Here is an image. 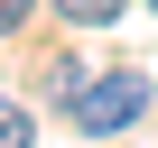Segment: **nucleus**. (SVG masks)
I'll return each mask as SVG.
<instances>
[{
  "label": "nucleus",
  "mask_w": 158,
  "mask_h": 148,
  "mask_svg": "<svg viewBox=\"0 0 158 148\" xmlns=\"http://www.w3.org/2000/svg\"><path fill=\"white\" fill-rule=\"evenodd\" d=\"M56 10H65L74 28H112V19H121V0H56Z\"/></svg>",
  "instance_id": "3"
},
{
  "label": "nucleus",
  "mask_w": 158,
  "mask_h": 148,
  "mask_svg": "<svg viewBox=\"0 0 158 148\" xmlns=\"http://www.w3.org/2000/svg\"><path fill=\"white\" fill-rule=\"evenodd\" d=\"M149 10H158V0H149Z\"/></svg>",
  "instance_id": "5"
},
{
  "label": "nucleus",
  "mask_w": 158,
  "mask_h": 148,
  "mask_svg": "<svg viewBox=\"0 0 158 148\" xmlns=\"http://www.w3.org/2000/svg\"><path fill=\"white\" fill-rule=\"evenodd\" d=\"M37 139V120H28V102H10V93H0V148H28Z\"/></svg>",
  "instance_id": "2"
},
{
  "label": "nucleus",
  "mask_w": 158,
  "mask_h": 148,
  "mask_svg": "<svg viewBox=\"0 0 158 148\" xmlns=\"http://www.w3.org/2000/svg\"><path fill=\"white\" fill-rule=\"evenodd\" d=\"M28 10H37V0H0V28H28Z\"/></svg>",
  "instance_id": "4"
},
{
  "label": "nucleus",
  "mask_w": 158,
  "mask_h": 148,
  "mask_svg": "<svg viewBox=\"0 0 158 148\" xmlns=\"http://www.w3.org/2000/svg\"><path fill=\"white\" fill-rule=\"evenodd\" d=\"M65 111H74V130H130L139 111H149V84H139V74H84V84H74L65 93Z\"/></svg>",
  "instance_id": "1"
}]
</instances>
